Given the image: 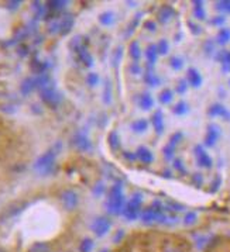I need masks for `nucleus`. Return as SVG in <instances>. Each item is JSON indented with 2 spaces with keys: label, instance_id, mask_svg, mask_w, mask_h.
<instances>
[{
  "label": "nucleus",
  "instance_id": "nucleus-5",
  "mask_svg": "<svg viewBox=\"0 0 230 252\" xmlns=\"http://www.w3.org/2000/svg\"><path fill=\"white\" fill-rule=\"evenodd\" d=\"M109 228H110V223H109V220L105 218V217L96 218V220L93 221V224H92V231H93L98 237L105 235V234L109 231Z\"/></svg>",
  "mask_w": 230,
  "mask_h": 252
},
{
  "label": "nucleus",
  "instance_id": "nucleus-9",
  "mask_svg": "<svg viewBox=\"0 0 230 252\" xmlns=\"http://www.w3.org/2000/svg\"><path fill=\"white\" fill-rule=\"evenodd\" d=\"M74 145H75L77 150H79V151L82 152L89 151L90 148H92V144H90L89 138H88L86 136H84V134H77V136H75V138H74Z\"/></svg>",
  "mask_w": 230,
  "mask_h": 252
},
{
  "label": "nucleus",
  "instance_id": "nucleus-28",
  "mask_svg": "<svg viewBox=\"0 0 230 252\" xmlns=\"http://www.w3.org/2000/svg\"><path fill=\"white\" fill-rule=\"evenodd\" d=\"M144 82L150 86H157V85H160V78L153 75V74H147L144 76Z\"/></svg>",
  "mask_w": 230,
  "mask_h": 252
},
{
  "label": "nucleus",
  "instance_id": "nucleus-44",
  "mask_svg": "<svg viewBox=\"0 0 230 252\" xmlns=\"http://www.w3.org/2000/svg\"><path fill=\"white\" fill-rule=\"evenodd\" d=\"M204 48H205V52H206L208 55H210V54H212V52L215 51V45H213V44H212L210 41H208V42L205 44Z\"/></svg>",
  "mask_w": 230,
  "mask_h": 252
},
{
  "label": "nucleus",
  "instance_id": "nucleus-40",
  "mask_svg": "<svg viewBox=\"0 0 230 252\" xmlns=\"http://www.w3.org/2000/svg\"><path fill=\"white\" fill-rule=\"evenodd\" d=\"M169 62H171V66H172L174 69H177V71H179V69L184 66V62H182V59H181V58H175V57H174V58H171V61H169Z\"/></svg>",
  "mask_w": 230,
  "mask_h": 252
},
{
  "label": "nucleus",
  "instance_id": "nucleus-8",
  "mask_svg": "<svg viewBox=\"0 0 230 252\" xmlns=\"http://www.w3.org/2000/svg\"><path fill=\"white\" fill-rule=\"evenodd\" d=\"M195 155H196V161L198 164L204 168H210L212 166V158L208 155V152L204 151V148L201 145L195 147Z\"/></svg>",
  "mask_w": 230,
  "mask_h": 252
},
{
  "label": "nucleus",
  "instance_id": "nucleus-52",
  "mask_svg": "<svg viewBox=\"0 0 230 252\" xmlns=\"http://www.w3.org/2000/svg\"><path fill=\"white\" fill-rule=\"evenodd\" d=\"M125 156H126L127 159H136V158H137V155H136V154H131V152H125Z\"/></svg>",
  "mask_w": 230,
  "mask_h": 252
},
{
  "label": "nucleus",
  "instance_id": "nucleus-37",
  "mask_svg": "<svg viewBox=\"0 0 230 252\" xmlns=\"http://www.w3.org/2000/svg\"><path fill=\"white\" fill-rule=\"evenodd\" d=\"M222 63H223V71L230 72V52H225L223 59H222Z\"/></svg>",
  "mask_w": 230,
  "mask_h": 252
},
{
  "label": "nucleus",
  "instance_id": "nucleus-21",
  "mask_svg": "<svg viewBox=\"0 0 230 252\" xmlns=\"http://www.w3.org/2000/svg\"><path fill=\"white\" fill-rule=\"evenodd\" d=\"M30 68H31V71L34 72V74H39L41 75L44 71H45V68H47V65L44 62H40L37 59H33L31 63H30Z\"/></svg>",
  "mask_w": 230,
  "mask_h": 252
},
{
  "label": "nucleus",
  "instance_id": "nucleus-39",
  "mask_svg": "<svg viewBox=\"0 0 230 252\" xmlns=\"http://www.w3.org/2000/svg\"><path fill=\"white\" fill-rule=\"evenodd\" d=\"M220 185H222V177L219 176V175H216V177L213 179V182H212V185H210V192H212V193L217 192V189L220 188Z\"/></svg>",
  "mask_w": 230,
  "mask_h": 252
},
{
  "label": "nucleus",
  "instance_id": "nucleus-33",
  "mask_svg": "<svg viewBox=\"0 0 230 252\" xmlns=\"http://www.w3.org/2000/svg\"><path fill=\"white\" fill-rule=\"evenodd\" d=\"M169 50V45H168V42H167L166 39H161L160 42H158V45H157V51H158V54H161V55H166L167 52Z\"/></svg>",
  "mask_w": 230,
  "mask_h": 252
},
{
  "label": "nucleus",
  "instance_id": "nucleus-1",
  "mask_svg": "<svg viewBox=\"0 0 230 252\" xmlns=\"http://www.w3.org/2000/svg\"><path fill=\"white\" fill-rule=\"evenodd\" d=\"M123 193H122V188L119 185L113 186L112 189L109 190V200H107V212L110 214H119L122 207H123Z\"/></svg>",
  "mask_w": 230,
  "mask_h": 252
},
{
  "label": "nucleus",
  "instance_id": "nucleus-18",
  "mask_svg": "<svg viewBox=\"0 0 230 252\" xmlns=\"http://www.w3.org/2000/svg\"><path fill=\"white\" fill-rule=\"evenodd\" d=\"M78 55H79V59L82 61L84 65H86V66H92L93 65V58H92V55L88 52V50L85 47L78 51Z\"/></svg>",
  "mask_w": 230,
  "mask_h": 252
},
{
  "label": "nucleus",
  "instance_id": "nucleus-15",
  "mask_svg": "<svg viewBox=\"0 0 230 252\" xmlns=\"http://www.w3.org/2000/svg\"><path fill=\"white\" fill-rule=\"evenodd\" d=\"M188 82L193 88H199L202 85V76L196 69H189L188 71Z\"/></svg>",
  "mask_w": 230,
  "mask_h": 252
},
{
  "label": "nucleus",
  "instance_id": "nucleus-17",
  "mask_svg": "<svg viewBox=\"0 0 230 252\" xmlns=\"http://www.w3.org/2000/svg\"><path fill=\"white\" fill-rule=\"evenodd\" d=\"M36 88H37V86H36V79L27 78V79L23 80V83H21V86H20V90H21L23 95H28V93H31Z\"/></svg>",
  "mask_w": 230,
  "mask_h": 252
},
{
  "label": "nucleus",
  "instance_id": "nucleus-49",
  "mask_svg": "<svg viewBox=\"0 0 230 252\" xmlns=\"http://www.w3.org/2000/svg\"><path fill=\"white\" fill-rule=\"evenodd\" d=\"M6 6H7V9L14 10V9H17V7L20 6V1H7V3H6Z\"/></svg>",
  "mask_w": 230,
  "mask_h": 252
},
{
  "label": "nucleus",
  "instance_id": "nucleus-50",
  "mask_svg": "<svg viewBox=\"0 0 230 252\" xmlns=\"http://www.w3.org/2000/svg\"><path fill=\"white\" fill-rule=\"evenodd\" d=\"M144 27H146L148 31H154V30H155V23H154V21H146V23H144Z\"/></svg>",
  "mask_w": 230,
  "mask_h": 252
},
{
  "label": "nucleus",
  "instance_id": "nucleus-10",
  "mask_svg": "<svg viewBox=\"0 0 230 252\" xmlns=\"http://www.w3.org/2000/svg\"><path fill=\"white\" fill-rule=\"evenodd\" d=\"M219 127L217 126H209L208 128V133H206V137H205V144L208 145V147H213L215 145V142L217 141L219 138Z\"/></svg>",
  "mask_w": 230,
  "mask_h": 252
},
{
  "label": "nucleus",
  "instance_id": "nucleus-41",
  "mask_svg": "<svg viewBox=\"0 0 230 252\" xmlns=\"http://www.w3.org/2000/svg\"><path fill=\"white\" fill-rule=\"evenodd\" d=\"M161 252H184L177 245H174V244H167L164 245V248H163V251Z\"/></svg>",
  "mask_w": 230,
  "mask_h": 252
},
{
  "label": "nucleus",
  "instance_id": "nucleus-26",
  "mask_svg": "<svg viewBox=\"0 0 230 252\" xmlns=\"http://www.w3.org/2000/svg\"><path fill=\"white\" fill-rule=\"evenodd\" d=\"M130 57L134 58V59H139L141 57L140 45H139L137 41H133V42L130 44Z\"/></svg>",
  "mask_w": 230,
  "mask_h": 252
},
{
  "label": "nucleus",
  "instance_id": "nucleus-27",
  "mask_svg": "<svg viewBox=\"0 0 230 252\" xmlns=\"http://www.w3.org/2000/svg\"><path fill=\"white\" fill-rule=\"evenodd\" d=\"M147 127H148V123H147L146 120H137V121H134V123L131 124V128H133L136 133H143V131H146Z\"/></svg>",
  "mask_w": 230,
  "mask_h": 252
},
{
  "label": "nucleus",
  "instance_id": "nucleus-48",
  "mask_svg": "<svg viewBox=\"0 0 230 252\" xmlns=\"http://www.w3.org/2000/svg\"><path fill=\"white\" fill-rule=\"evenodd\" d=\"M225 23V17H215L213 20H210V24L213 25H220Z\"/></svg>",
  "mask_w": 230,
  "mask_h": 252
},
{
  "label": "nucleus",
  "instance_id": "nucleus-42",
  "mask_svg": "<svg viewBox=\"0 0 230 252\" xmlns=\"http://www.w3.org/2000/svg\"><path fill=\"white\" fill-rule=\"evenodd\" d=\"M216 7L219 10H225V12H230V1H217Z\"/></svg>",
  "mask_w": 230,
  "mask_h": 252
},
{
  "label": "nucleus",
  "instance_id": "nucleus-4",
  "mask_svg": "<svg viewBox=\"0 0 230 252\" xmlns=\"http://www.w3.org/2000/svg\"><path fill=\"white\" fill-rule=\"evenodd\" d=\"M140 206H141V199L140 196L137 194V196H134L128 204L126 206V209H125V215L127 217L128 220H134L137 214H139V210H140Z\"/></svg>",
  "mask_w": 230,
  "mask_h": 252
},
{
  "label": "nucleus",
  "instance_id": "nucleus-43",
  "mask_svg": "<svg viewBox=\"0 0 230 252\" xmlns=\"http://www.w3.org/2000/svg\"><path fill=\"white\" fill-rule=\"evenodd\" d=\"M174 165H175V168L178 169L181 174H187V169H185V166H184V164H182V161H181V159H175Z\"/></svg>",
  "mask_w": 230,
  "mask_h": 252
},
{
  "label": "nucleus",
  "instance_id": "nucleus-23",
  "mask_svg": "<svg viewBox=\"0 0 230 252\" xmlns=\"http://www.w3.org/2000/svg\"><path fill=\"white\" fill-rule=\"evenodd\" d=\"M99 21H101V24L103 25H110L115 21V16H113V13L110 12L102 13V14L99 16Z\"/></svg>",
  "mask_w": 230,
  "mask_h": 252
},
{
  "label": "nucleus",
  "instance_id": "nucleus-45",
  "mask_svg": "<svg viewBox=\"0 0 230 252\" xmlns=\"http://www.w3.org/2000/svg\"><path fill=\"white\" fill-rule=\"evenodd\" d=\"M188 25H189V28H191V31L193 33V34H196V36H198V34H201V30H202L201 27L195 25L193 23H192V21H189V23H188Z\"/></svg>",
  "mask_w": 230,
  "mask_h": 252
},
{
  "label": "nucleus",
  "instance_id": "nucleus-32",
  "mask_svg": "<svg viewBox=\"0 0 230 252\" xmlns=\"http://www.w3.org/2000/svg\"><path fill=\"white\" fill-rule=\"evenodd\" d=\"M196 220H198V215H196V213L189 212V213H187V215H185L184 223H185L187 226H192V224H195V223H196Z\"/></svg>",
  "mask_w": 230,
  "mask_h": 252
},
{
  "label": "nucleus",
  "instance_id": "nucleus-12",
  "mask_svg": "<svg viewBox=\"0 0 230 252\" xmlns=\"http://www.w3.org/2000/svg\"><path fill=\"white\" fill-rule=\"evenodd\" d=\"M174 16H175V10H174L171 6H164V7H161L158 14H157V17H158V20H160L161 23H168Z\"/></svg>",
  "mask_w": 230,
  "mask_h": 252
},
{
  "label": "nucleus",
  "instance_id": "nucleus-16",
  "mask_svg": "<svg viewBox=\"0 0 230 252\" xmlns=\"http://www.w3.org/2000/svg\"><path fill=\"white\" fill-rule=\"evenodd\" d=\"M153 126L158 134H161L164 131V118H163V113L160 110L155 112L153 116Z\"/></svg>",
  "mask_w": 230,
  "mask_h": 252
},
{
  "label": "nucleus",
  "instance_id": "nucleus-29",
  "mask_svg": "<svg viewBox=\"0 0 230 252\" xmlns=\"http://www.w3.org/2000/svg\"><path fill=\"white\" fill-rule=\"evenodd\" d=\"M92 248H93V241L89 240V238H85L79 245V251L81 252H90Z\"/></svg>",
  "mask_w": 230,
  "mask_h": 252
},
{
  "label": "nucleus",
  "instance_id": "nucleus-11",
  "mask_svg": "<svg viewBox=\"0 0 230 252\" xmlns=\"http://www.w3.org/2000/svg\"><path fill=\"white\" fill-rule=\"evenodd\" d=\"M72 27H74V19L71 16H65V17H63V20L58 23V31H60L61 36H66L72 30Z\"/></svg>",
  "mask_w": 230,
  "mask_h": 252
},
{
  "label": "nucleus",
  "instance_id": "nucleus-54",
  "mask_svg": "<svg viewBox=\"0 0 230 252\" xmlns=\"http://www.w3.org/2000/svg\"><path fill=\"white\" fill-rule=\"evenodd\" d=\"M123 238V231H117V235L115 237V242H117L119 240Z\"/></svg>",
  "mask_w": 230,
  "mask_h": 252
},
{
  "label": "nucleus",
  "instance_id": "nucleus-55",
  "mask_svg": "<svg viewBox=\"0 0 230 252\" xmlns=\"http://www.w3.org/2000/svg\"><path fill=\"white\" fill-rule=\"evenodd\" d=\"M101 252H109V251H107V250H103V251H101Z\"/></svg>",
  "mask_w": 230,
  "mask_h": 252
},
{
  "label": "nucleus",
  "instance_id": "nucleus-36",
  "mask_svg": "<svg viewBox=\"0 0 230 252\" xmlns=\"http://www.w3.org/2000/svg\"><path fill=\"white\" fill-rule=\"evenodd\" d=\"M98 82H99V76L96 75V74H89V75L86 76V83L89 86H96Z\"/></svg>",
  "mask_w": 230,
  "mask_h": 252
},
{
  "label": "nucleus",
  "instance_id": "nucleus-2",
  "mask_svg": "<svg viewBox=\"0 0 230 252\" xmlns=\"http://www.w3.org/2000/svg\"><path fill=\"white\" fill-rule=\"evenodd\" d=\"M55 156H57V154H55L54 150L42 154L39 159L36 161V165H34L36 171H37L39 174H41V175H48V174H51L52 168H54V165H55Z\"/></svg>",
  "mask_w": 230,
  "mask_h": 252
},
{
  "label": "nucleus",
  "instance_id": "nucleus-31",
  "mask_svg": "<svg viewBox=\"0 0 230 252\" xmlns=\"http://www.w3.org/2000/svg\"><path fill=\"white\" fill-rule=\"evenodd\" d=\"M172 100V92L169 90V89H166V90H163L161 92V95H160V101L161 103H169V101Z\"/></svg>",
  "mask_w": 230,
  "mask_h": 252
},
{
  "label": "nucleus",
  "instance_id": "nucleus-20",
  "mask_svg": "<svg viewBox=\"0 0 230 252\" xmlns=\"http://www.w3.org/2000/svg\"><path fill=\"white\" fill-rule=\"evenodd\" d=\"M107 141H109V145H110V148H112L113 151H116V150H119V148H120V138H119V136H117V133H116V131H112V133L109 134Z\"/></svg>",
  "mask_w": 230,
  "mask_h": 252
},
{
  "label": "nucleus",
  "instance_id": "nucleus-51",
  "mask_svg": "<svg viewBox=\"0 0 230 252\" xmlns=\"http://www.w3.org/2000/svg\"><path fill=\"white\" fill-rule=\"evenodd\" d=\"M120 58H122V50H117L115 54V58H113V66L117 65V62H119V59H120Z\"/></svg>",
  "mask_w": 230,
  "mask_h": 252
},
{
  "label": "nucleus",
  "instance_id": "nucleus-3",
  "mask_svg": "<svg viewBox=\"0 0 230 252\" xmlns=\"http://www.w3.org/2000/svg\"><path fill=\"white\" fill-rule=\"evenodd\" d=\"M40 93H41V99H42V101H44L47 106H50V107H57V106L61 103V95H60L55 89L52 88V86H47V88L41 89Z\"/></svg>",
  "mask_w": 230,
  "mask_h": 252
},
{
  "label": "nucleus",
  "instance_id": "nucleus-19",
  "mask_svg": "<svg viewBox=\"0 0 230 252\" xmlns=\"http://www.w3.org/2000/svg\"><path fill=\"white\" fill-rule=\"evenodd\" d=\"M193 6H195V7H193V14H195V17L199 19V20H205V19H206V14H205L204 3L195 0V1H193Z\"/></svg>",
  "mask_w": 230,
  "mask_h": 252
},
{
  "label": "nucleus",
  "instance_id": "nucleus-34",
  "mask_svg": "<svg viewBox=\"0 0 230 252\" xmlns=\"http://www.w3.org/2000/svg\"><path fill=\"white\" fill-rule=\"evenodd\" d=\"M188 112V104L184 101H179L178 104L174 107V113L175 114H185Z\"/></svg>",
  "mask_w": 230,
  "mask_h": 252
},
{
  "label": "nucleus",
  "instance_id": "nucleus-6",
  "mask_svg": "<svg viewBox=\"0 0 230 252\" xmlns=\"http://www.w3.org/2000/svg\"><path fill=\"white\" fill-rule=\"evenodd\" d=\"M61 202L66 210H74L78 206V194L74 190H65L61 196Z\"/></svg>",
  "mask_w": 230,
  "mask_h": 252
},
{
  "label": "nucleus",
  "instance_id": "nucleus-14",
  "mask_svg": "<svg viewBox=\"0 0 230 252\" xmlns=\"http://www.w3.org/2000/svg\"><path fill=\"white\" fill-rule=\"evenodd\" d=\"M136 155H137V158L140 159L143 164L148 165L153 162V154H151V151H148L147 148H144V147H140V148L137 150V152H136Z\"/></svg>",
  "mask_w": 230,
  "mask_h": 252
},
{
  "label": "nucleus",
  "instance_id": "nucleus-22",
  "mask_svg": "<svg viewBox=\"0 0 230 252\" xmlns=\"http://www.w3.org/2000/svg\"><path fill=\"white\" fill-rule=\"evenodd\" d=\"M157 55H158V51H157V45H148V48L146 51V57L148 59V62L154 63L157 61Z\"/></svg>",
  "mask_w": 230,
  "mask_h": 252
},
{
  "label": "nucleus",
  "instance_id": "nucleus-46",
  "mask_svg": "<svg viewBox=\"0 0 230 252\" xmlns=\"http://www.w3.org/2000/svg\"><path fill=\"white\" fill-rule=\"evenodd\" d=\"M177 92H178V93H185V92H187V82H185V80H181V82H179Z\"/></svg>",
  "mask_w": 230,
  "mask_h": 252
},
{
  "label": "nucleus",
  "instance_id": "nucleus-24",
  "mask_svg": "<svg viewBox=\"0 0 230 252\" xmlns=\"http://www.w3.org/2000/svg\"><path fill=\"white\" fill-rule=\"evenodd\" d=\"M230 41V30L229 28H222L217 34V42L219 44H226Z\"/></svg>",
  "mask_w": 230,
  "mask_h": 252
},
{
  "label": "nucleus",
  "instance_id": "nucleus-35",
  "mask_svg": "<svg viewBox=\"0 0 230 252\" xmlns=\"http://www.w3.org/2000/svg\"><path fill=\"white\" fill-rule=\"evenodd\" d=\"M47 6H48L50 10H60L64 6H66V1H48Z\"/></svg>",
  "mask_w": 230,
  "mask_h": 252
},
{
  "label": "nucleus",
  "instance_id": "nucleus-38",
  "mask_svg": "<svg viewBox=\"0 0 230 252\" xmlns=\"http://www.w3.org/2000/svg\"><path fill=\"white\" fill-rule=\"evenodd\" d=\"M192 183H193L196 188H201V186L204 185V176H202L201 174H195V175L192 176Z\"/></svg>",
  "mask_w": 230,
  "mask_h": 252
},
{
  "label": "nucleus",
  "instance_id": "nucleus-7",
  "mask_svg": "<svg viewBox=\"0 0 230 252\" xmlns=\"http://www.w3.org/2000/svg\"><path fill=\"white\" fill-rule=\"evenodd\" d=\"M181 138H182V134H181V133H177V134H174V136L171 137L169 142L164 147V155H166L167 159H171V158L174 156L175 148H177V145L179 144Z\"/></svg>",
  "mask_w": 230,
  "mask_h": 252
},
{
  "label": "nucleus",
  "instance_id": "nucleus-47",
  "mask_svg": "<svg viewBox=\"0 0 230 252\" xmlns=\"http://www.w3.org/2000/svg\"><path fill=\"white\" fill-rule=\"evenodd\" d=\"M110 96H112V95H110V85L107 83V85H106V89H105V101H106V103L110 101Z\"/></svg>",
  "mask_w": 230,
  "mask_h": 252
},
{
  "label": "nucleus",
  "instance_id": "nucleus-57",
  "mask_svg": "<svg viewBox=\"0 0 230 252\" xmlns=\"http://www.w3.org/2000/svg\"><path fill=\"white\" fill-rule=\"evenodd\" d=\"M0 252H4V251H1V250H0Z\"/></svg>",
  "mask_w": 230,
  "mask_h": 252
},
{
  "label": "nucleus",
  "instance_id": "nucleus-25",
  "mask_svg": "<svg viewBox=\"0 0 230 252\" xmlns=\"http://www.w3.org/2000/svg\"><path fill=\"white\" fill-rule=\"evenodd\" d=\"M140 106L144 109V110H148V109H151L154 106V100L153 97L150 96V95H143L140 99Z\"/></svg>",
  "mask_w": 230,
  "mask_h": 252
},
{
  "label": "nucleus",
  "instance_id": "nucleus-53",
  "mask_svg": "<svg viewBox=\"0 0 230 252\" xmlns=\"http://www.w3.org/2000/svg\"><path fill=\"white\" fill-rule=\"evenodd\" d=\"M131 72H134V74H139V72H140V68H139L137 63H133V65H131Z\"/></svg>",
  "mask_w": 230,
  "mask_h": 252
},
{
  "label": "nucleus",
  "instance_id": "nucleus-13",
  "mask_svg": "<svg viewBox=\"0 0 230 252\" xmlns=\"http://www.w3.org/2000/svg\"><path fill=\"white\" fill-rule=\"evenodd\" d=\"M208 114H209L210 117H217V116H222V117H225V118L230 120V112L228 110V109H226V107H223L222 104H213V106L209 109Z\"/></svg>",
  "mask_w": 230,
  "mask_h": 252
},
{
  "label": "nucleus",
  "instance_id": "nucleus-30",
  "mask_svg": "<svg viewBox=\"0 0 230 252\" xmlns=\"http://www.w3.org/2000/svg\"><path fill=\"white\" fill-rule=\"evenodd\" d=\"M28 252H50V248L47 244H42V242H39V244H34Z\"/></svg>",
  "mask_w": 230,
  "mask_h": 252
},
{
  "label": "nucleus",
  "instance_id": "nucleus-56",
  "mask_svg": "<svg viewBox=\"0 0 230 252\" xmlns=\"http://www.w3.org/2000/svg\"><path fill=\"white\" fill-rule=\"evenodd\" d=\"M117 252H126V251H117Z\"/></svg>",
  "mask_w": 230,
  "mask_h": 252
}]
</instances>
